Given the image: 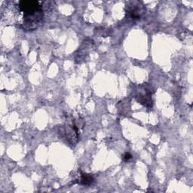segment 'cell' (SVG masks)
<instances>
[{
	"instance_id": "3957f363",
	"label": "cell",
	"mask_w": 193,
	"mask_h": 193,
	"mask_svg": "<svg viewBox=\"0 0 193 193\" xmlns=\"http://www.w3.org/2000/svg\"><path fill=\"white\" fill-rule=\"evenodd\" d=\"M131 155H130V153H125V155H124V159H125V161H128L130 160V158H131Z\"/></svg>"
},
{
	"instance_id": "6da1fadb",
	"label": "cell",
	"mask_w": 193,
	"mask_h": 193,
	"mask_svg": "<svg viewBox=\"0 0 193 193\" xmlns=\"http://www.w3.org/2000/svg\"><path fill=\"white\" fill-rule=\"evenodd\" d=\"M18 10L24 13V25L27 29L36 27L43 16L39 2L21 1L18 2Z\"/></svg>"
},
{
	"instance_id": "7a4b0ae2",
	"label": "cell",
	"mask_w": 193,
	"mask_h": 193,
	"mask_svg": "<svg viewBox=\"0 0 193 193\" xmlns=\"http://www.w3.org/2000/svg\"><path fill=\"white\" fill-rule=\"evenodd\" d=\"M93 182V177L89 174H82L81 177V183L83 185H88Z\"/></svg>"
}]
</instances>
